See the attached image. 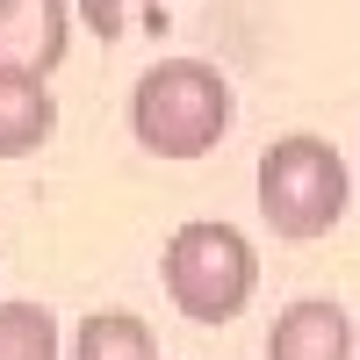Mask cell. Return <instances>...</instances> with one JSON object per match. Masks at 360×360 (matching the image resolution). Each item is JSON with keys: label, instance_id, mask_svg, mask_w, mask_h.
Here are the masks:
<instances>
[{"label": "cell", "instance_id": "3957f363", "mask_svg": "<svg viewBox=\"0 0 360 360\" xmlns=\"http://www.w3.org/2000/svg\"><path fill=\"white\" fill-rule=\"evenodd\" d=\"M259 259L245 245V231L231 224H180L166 238V295L180 303V317L195 324H231L252 303Z\"/></svg>", "mask_w": 360, "mask_h": 360}, {"label": "cell", "instance_id": "6da1fadb", "mask_svg": "<svg viewBox=\"0 0 360 360\" xmlns=\"http://www.w3.org/2000/svg\"><path fill=\"white\" fill-rule=\"evenodd\" d=\"M130 130L152 159H202L231 130V86L202 58H159L130 86Z\"/></svg>", "mask_w": 360, "mask_h": 360}, {"label": "cell", "instance_id": "30bf717a", "mask_svg": "<svg viewBox=\"0 0 360 360\" xmlns=\"http://www.w3.org/2000/svg\"><path fill=\"white\" fill-rule=\"evenodd\" d=\"M353 360H360V353H353Z\"/></svg>", "mask_w": 360, "mask_h": 360}, {"label": "cell", "instance_id": "277c9868", "mask_svg": "<svg viewBox=\"0 0 360 360\" xmlns=\"http://www.w3.org/2000/svg\"><path fill=\"white\" fill-rule=\"evenodd\" d=\"M72 51V0H0V72L51 79Z\"/></svg>", "mask_w": 360, "mask_h": 360}, {"label": "cell", "instance_id": "5b68a950", "mask_svg": "<svg viewBox=\"0 0 360 360\" xmlns=\"http://www.w3.org/2000/svg\"><path fill=\"white\" fill-rule=\"evenodd\" d=\"M266 360H353V317L324 295H303L274 317L266 332Z\"/></svg>", "mask_w": 360, "mask_h": 360}, {"label": "cell", "instance_id": "ba28073f", "mask_svg": "<svg viewBox=\"0 0 360 360\" xmlns=\"http://www.w3.org/2000/svg\"><path fill=\"white\" fill-rule=\"evenodd\" d=\"M0 360H58V317L44 303H0Z\"/></svg>", "mask_w": 360, "mask_h": 360}, {"label": "cell", "instance_id": "8fae6325", "mask_svg": "<svg viewBox=\"0 0 360 360\" xmlns=\"http://www.w3.org/2000/svg\"><path fill=\"white\" fill-rule=\"evenodd\" d=\"M159 360H166V353H159Z\"/></svg>", "mask_w": 360, "mask_h": 360}, {"label": "cell", "instance_id": "8992f818", "mask_svg": "<svg viewBox=\"0 0 360 360\" xmlns=\"http://www.w3.org/2000/svg\"><path fill=\"white\" fill-rule=\"evenodd\" d=\"M58 130V101H51V79H29V72H0V159H29L44 152Z\"/></svg>", "mask_w": 360, "mask_h": 360}, {"label": "cell", "instance_id": "52a82bcc", "mask_svg": "<svg viewBox=\"0 0 360 360\" xmlns=\"http://www.w3.org/2000/svg\"><path fill=\"white\" fill-rule=\"evenodd\" d=\"M72 360H159V346H152V324L144 317L94 310V317H79V332H72Z\"/></svg>", "mask_w": 360, "mask_h": 360}, {"label": "cell", "instance_id": "9c48e42d", "mask_svg": "<svg viewBox=\"0 0 360 360\" xmlns=\"http://www.w3.org/2000/svg\"><path fill=\"white\" fill-rule=\"evenodd\" d=\"M152 8H159V0H152ZM130 15H137V0H72V22H86L101 44H115V37H123V29H130Z\"/></svg>", "mask_w": 360, "mask_h": 360}, {"label": "cell", "instance_id": "7a4b0ae2", "mask_svg": "<svg viewBox=\"0 0 360 360\" xmlns=\"http://www.w3.org/2000/svg\"><path fill=\"white\" fill-rule=\"evenodd\" d=\"M259 217L274 238L310 245L346 217V159L317 130H288L259 152Z\"/></svg>", "mask_w": 360, "mask_h": 360}]
</instances>
